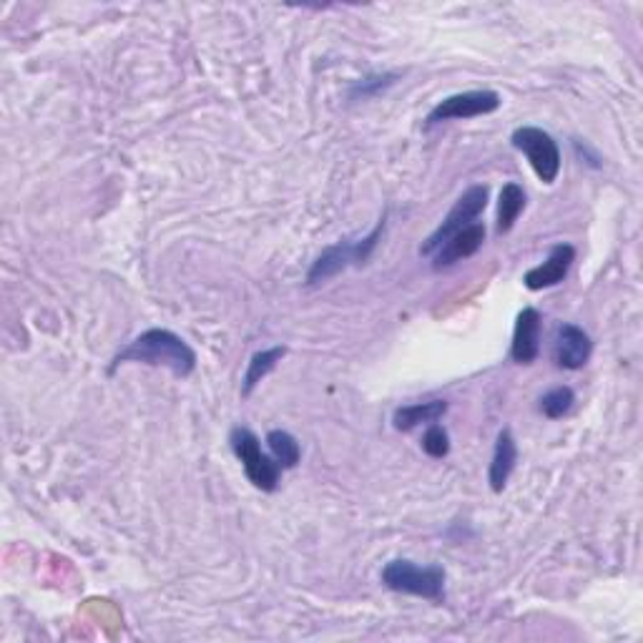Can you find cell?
I'll use <instances>...</instances> for the list:
<instances>
[{
  "label": "cell",
  "mask_w": 643,
  "mask_h": 643,
  "mask_svg": "<svg viewBox=\"0 0 643 643\" xmlns=\"http://www.w3.org/2000/svg\"><path fill=\"white\" fill-rule=\"evenodd\" d=\"M525 189L516 182H508L500 189V199H498V219H495V234L503 237L508 234L512 226H516L518 217L523 214L525 209Z\"/></svg>",
  "instance_id": "cell-14"
},
{
  "label": "cell",
  "mask_w": 643,
  "mask_h": 643,
  "mask_svg": "<svg viewBox=\"0 0 643 643\" xmlns=\"http://www.w3.org/2000/svg\"><path fill=\"white\" fill-rule=\"evenodd\" d=\"M516 462H518L516 437H512L510 430H500L498 441H495L491 468H487V483H491L493 493L506 491L512 470H516Z\"/></svg>",
  "instance_id": "cell-12"
},
{
  "label": "cell",
  "mask_w": 643,
  "mask_h": 643,
  "mask_svg": "<svg viewBox=\"0 0 643 643\" xmlns=\"http://www.w3.org/2000/svg\"><path fill=\"white\" fill-rule=\"evenodd\" d=\"M385 226H387V214H382L378 226H374L368 237L342 239V242L332 244V247L324 249L322 255L314 259L312 267H309V272H307L309 287H312V284H322V282L332 280V276H337L339 272L349 270V267L368 264L370 257L374 255V249H378L382 234H385Z\"/></svg>",
  "instance_id": "cell-2"
},
{
  "label": "cell",
  "mask_w": 643,
  "mask_h": 643,
  "mask_svg": "<svg viewBox=\"0 0 643 643\" xmlns=\"http://www.w3.org/2000/svg\"><path fill=\"white\" fill-rule=\"evenodd\" d=\"M230 445L234 455H237L244 473H247L249 483L262 493H274L280 487L282 480V466L272 455L262 453V443L251 433L249 428H234L230 433Z\"/></svg>",
  "instance_id": "cell-4"
},
{
  "label": "cell",
  "mask_w": 643,
  "mask_h": 643,
  "mask_svg": "<svg viewBox=\"0 0 643 643\" xmlns=\"http://www.w3.org/2000/svg\"><path fill=\"white\" fill-rule=\"evenodd\" d=\"M422 450L435 460L447 458V453H450V435H447V430L433 422V425L425 430V435H422Z\"/></svg>",
  "instance_id": "cell-19"
},
{
  "label": "cell",
  "mask_w": 643,
  "mask_h": 643,
  "mask_svg": "<svg viewBox=\"0 0 643 643\" xmlns=\"http://www.w3.org/2000/svg\"><path fill=\"white\" fill-rule=\"evenodd\" d=\"M397 81V73H374V76H368L362 81H355L353 88H349V99L360 101V99H372L389 88Z\"/></svg>",
  "instance_id": "cell-18"
},
{
  "label": "cell",
  "mask_w": 643,
  "mask_h": 643,
  "mask_svg": "<svg viewBox=\"0 0 643 643\" xmlns=\"http://www.w3.org/2000/svg\"><path fill=\"white\" fill-rule=\"evenodd\" d=\"M510 144L523 153L535 176L543 184H556L560 174V149L558 141L539 126H518L510 136Z\"/></svg>",
  "instance_id": "cell-5"
},
{
  "label": "cell",
  "mask_w": 643,
  "mask_h": 643,
  "mask_svg": "<svg viewBox=\"0 0 643 643\" xmlns=\"http://www.w3.org/2000/svg\"><path fill=\"white\" fill-rule=\"evenodd\" d=\"M284 355H287V347H282V345L251 355L247 372H244V380H242V397H249L251 393H255V387L276 368V364L282 362Z\"/></svg>",
  "instance_id": "cell-15"
},
{
  "label": "cell",
  "mask_w": 643,
  "mask_h": 643,
  "mask_svg": "<svg viewBox=\"0 0 643 643\" xmlns=\"http://www.w3.org/2000/svg\"><path fill=\"white\" fill-rule=\"evenodd\" d=\"M573 405H576V393L568 385H560V387L548 389V393L541 397L539 407L548 420H560L573 410Z\"/></svg>",
  "instance_id": "cell-17"
},
{
  "label": "cell",
  "mask_w": 643,
  "mask_h": 643,
  "mask_svg": "<svg viewBox=\"0 0 643 643\" xmlns=\"http://www.w3.org/2000/svg\"><path fill=\"white\" fill-rule=\"evenodd\" d=\"M500 94L495 91H466V94H455L447 96L445 101L435 106L433 111L428 113L425 126H435L443 124V121H455V119H478V116H487V113H495L500 109Z\"/></svg>",
  "instance_id": "cell-7"
},
{
  "label": "cell",
  "mask_w": 643,
  "mask_h": 643,
  "mask_svg": "<svg viewBox=\"0 0 643 643\" xmlns=\"http://www.w3.org/2000/svg\"><path fill=\"white\" fill-rule=\"evenodd\" d=\"M380 581L385 589L405 596H418L433 604L445 601V571L441 566H418L412 560H389L382 568Z\"/></svg>",
  "instance_id": "cell-3"
},
{
  "label": "cell",
  "mask_w": 643,
  "mask_h": 643,
  "mask_svg": "<svg viewBox=\"0 0 643 643\" xmlns=\"http://www.w3.org/2000/svg\"><path fill=\"white\" fill-rule=\"evenodd\" d=\"M487 197H491V189L485 184H473L470 189L462 194V197L455 201V207L447 211V217L443 219V224L430 234L425 244L420 247V257H433L443 244L458 234L460 230H466L473 222H478V217L483 214L487 207Z\"/></svg>",
  "instance_id": "cell-6"
},
{
  "label": "cell",
  "mask_w": 643,
  "mask_h": 643,
  "mask_svg": "<svg viewBox=\"0 0 643 643\" xmlns=\"http://www.w3.org/2000/svg\"><path fill=\"white\" fill-rule=\"evenodd\" d=\"M126 362L153 364V368L171 370L176 378H189V374L197 370V353H194L189 342L178 337L176 332L164 327H151L128 342L124 349H119V355L113 357L111 362V372H116L119 364Z\"/></svg>",
  "instance_id": "cell-1"
},
{
  "label": "cell",
  "mask_w": 643,
  "mask_h": 643,
  "mask_svg": "<svg viewBox=\"0 0 643 643\" xmlns=\"http://www.w3.org/2000/svg\"><path fill=\"white\" fill-rule=\"evenodd\" d=\"M573 262H576V249L571 247V244L560 242L551 249V255L543 264L533 267V270L525 272L523 284L531 292H543V289L558 287V284L568 276V272H571Z\"/></svg>",
  "instance_id": "cell-10"
},
{
  "label": "cell",
  "mask_w": 643,
  "mask_h": 643,
  "mask_svg": "<svg viewBox=\"0 0 643 643\" xmlns=\"http://www.w3.org/2000/svg\"><path fill=\"white\" fill-rule=\"evenodd\" d=\"M447 412L445 400H430V403H415L397 407L393 415V428L400 430V433H410V430L420 425H433Z\"/></svg>",
  "instance_id": "cell-13"
},
{
  "label": "cell",
  "mask_w": 643,
  "mask_h": 643,
  "mask_svg": "<svg viewBox=\"0 0 643 643\" xmlns=\"http://www.w3.org/2000/svg\"><path fill=\"white\" fill-rule=\"evenodd\" d=\"M541 332H543V317L535 307L520 309L516 317V327H512L510 342V360L518 364H533L541 355Z\"/></svg>",
  "instance_id": "cell-9"
},
{
  "label": "cell",
  "mask_w": 643,
  "mask_h": 643,
  "mask_svg": "<svg viewBox=\"0 0 643 643\" xmlns=\"http://www.w3.org/2000/svg\"><path fill=\"white\" fill-rule=\"evenodd\" d=\"M267 445H270L272 458L280 462L282 470H292L302 460V447H299L297 437L287 433V430H270L267 433Z\"/></svg>",
  "instance_id": "cell-16"
},
{
  "label": "cell",
  "mask_w": 643,
  "mask_h": 643,
  "mask_svg": "<svg viewBox=\"0 0 643 643\" xmlns=\"http://www.w3.org/2000/svg\"><path fill=\"white\" fill-rule=\"evenodd\" d=\"M593 355V342L589 332L578 324H558L556 335H553V362L560 370H581Z\"/></svg>",
  "instance_id": "cell-8"
},
{
  "label": "cell",
  "mask_w": 643,
  "mask_h": 643,
  "mask_svg": "<svg viewBox=\"0 0 643 643\" xmlns=\"http://www.w3.org/2000/svg\"><path fill=\"white\" fill-rule=\"evenodd\" d=\"M485 224L483 222H473L466 230H460L458 234H453L450 239H447L441 249L435 251L433 257V270L435 272H443L447 267L462 262V259H470L473 255H478V249L483 247L485 242Z\"/></svg>",
  "instance_id": "cell-11"
}]
</instances>
